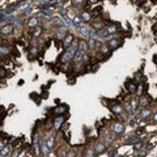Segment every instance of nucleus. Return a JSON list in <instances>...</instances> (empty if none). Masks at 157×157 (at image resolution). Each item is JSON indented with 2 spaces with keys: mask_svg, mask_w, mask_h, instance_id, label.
<instances>
[{
  "mask_svg": "<svg viewBox=\"0 0 157 157\" xmlns=\"http://www.w3.org/2000/svg\"><path fill=\"white\" fill-rule=\"evenodd\" d=\"M92 32H93V28L89 26V25H86V24H84L83 26L80 28V30H78V34H80V37L88 39V38H91Z\"/></svg>",
  "mask_w": 157,
  "mask_h": 157,
  "instance_id": "1",
  "label": "nucleus"
},
{
  "mask_svg": "<svg viewBox=\"0 0 157 157\" xmlns=\"http://www.w3.org/2000/svg\"><path fill=\"white\" fill-rule=\"evenodd\" d=\"M111 132H113L114 135H117V136L122 135V134L124 132V124L120 123V122L113 123V126H111Z\"/></svg>",
  "mask_w": 157,
  "mask_h": 157,
  "instance_id": "2",
  "label": "nucleus"
},
{
  "mask_svg": "<svg viewBox=\"0 0 157 157\" xmlns=\"http://www.w3.org/2000/svg\"><path fill=\"white\" fill-rule=\"evenodd\" d=\"M13 29H15V25L13 24H1V26H0V33H1L3 37H4V35H9L11 33L13 32Z\"/></svg>",
  "mask_w": 157,
  "mask_h": 157,
  "instance_id": "3",
  "label": "nucleus"
},
{
  "mask_svg": "<svg viewBox=\"0 0 157 157\" xmlns=\"http://www.w3.org/2000/svg\"><path fill=\"white\" fill-rule=\"evenodd\" d=\"M151 115H152V110H151V109L147 106V107H143L141 109V111H140V114L137 115V118H139V119H141V120H147Z\"/></svg>",
  "mask_w": 157,
  "mask_h": 157,
  "instance_id": "4",
  "label": "nucleus"
},
{
  "mask_svg": "<svg viewBox=\"0 0 157 157\" xmlns=\"http://www.w3.org/2000/svg\"><path fill=\"white\" fill-rule=\"evenodd\" d=\"M139 105H140V103H139V101H137L136 98H131L130 103H128V106H127L128 111H130V113H132V114H135L137 111V106H139Z\"/></svg>",
  "mask_w": 157,
  "mask_h": 157,
  "instance_id": "5",
  "label": "nucleus"
},
{
  "mask_svg": "<svg viewBox=\"0 0 157 157\" xmlns=\"http://www.w3.org/2000/svg\"><path fill=\"white\" fill-rule=\"evenodd\" d=\"M74 41H75V35L68 33V34H67L66 37H64V39H63V49H68V47L74 43Z\"/></svg>",
  "mask_w": 157,
  "mask_h": 157,
  "instance_id": "6",
  "label": "nucleus"
},
{
  "mask_svg": "<svg viewBox=\"0 0 157 157\" xmlns=\"http://www.w3.org/2000/svg\"><path fill=\"white\" fill-rule=\"evenodd\" d=\"M39 143H41V149H42V155H49L50 152V148L47 145V141H46V137H39Z\"/></svg>",
  "mask_w": 157,
  "mask_h": 157,
  "instance_id": "7",
  "label": "nucleus"
},
{
  "mask_svg": "<svg viewBox=\"0 0 157 157\" xmlns=\"http://www.w3.org/2000/svg\"><path fill=\"white\" fill-rule=\"evenodd\" d=\"M110 109L115 115H123V114H124V109H123V106L119 105V103H114V105H111Z\"/></svg>",
  "mask_w": 157,
  "mask_h": 157,
  "instance_id": "8",
  "label": "nucleus"
},
{
  "mask_svg": "<svg viewBox=\"0 0 157 157\" xmlns=\"http://www.w3.org/2000/svg\"><path fill=\"white\" fill-rule=\"evenodd\" d=\"M68 34V28L67 26H62V28H58L57 30V38L60 39V41H63L64 37Z\"/></svg>",
  "mask_w": 157,
  "mask_h": 157,
  "instance_id": "9",
  "label": "nucleus"
},
{
  "mask_svg": "<svg viewBox=\"0 0 157 157\" xmlns=\"http://www.w3.org/2000/svg\"><path fill=\"white\" fill-rule=\"evenodd\" d=\"M94 149H96L97 155H102V153L106 151V143L105 141H98V143H96V145H94Z\"/></svg>",
  "mask_w": 157,
  "mask_h": 157,
  "instance_id": "10",
  "label": "nucleus"
},
{
  "mask_svg": "<svg viewBox=\"0 0 157 157\" xmlns=\"http://www.w3.org/2000/svg\"><path fill=\"white\" fill-rule=\"evenodd\" d=\"M100 54H102L103 57H109V55H111V50H110V46L106 43L101 45L100 46Z\"/></svg>",
  "mask_w": 157,
  "mask_h": 157,
  "instance_id": "11",
  "label": "nucleus"
},
{
  "mask_svg": "<svg viewBox=\"0 0 157 157\" xmlns=\"http://www.w3.org/2000/svg\"><path fill=\"white\" fill-rule=\"evenodd\" d=\"M64 122H66V118L64 117H57L54 119V128L55 130H60L62 126L64 124Z\"/></svg>",
  "mask_w": 157,
  "mask_h": 157,
  "instance_id": "12",
  "label": "nucleus"
},
{
  "mask_svg": "<svg viewBox=\"0 0 157 157\" xmlns=\"http://www.w3.org/2000/svg\"><path fill=\"white\" fill-rule=\"evenodd\" d=\"M46 141H47V145H49L50 149L54 148V144H55V134H49L46 136Z\"/></svg>",
  "mask_w": 157,
  "mask_h": 157,
  "instance_id": "13",
  "label": "nucleus"
},
{
  "mask_svg": "<svg viewBox=\"0 0 157 157\" xmlns=\"http://www.w3.org/2000/svg\"><path fill=\"white\" fill-rule=\"evenodd\" d=\"M38 20H39L38 16H32V17H29V20H28V26L35 28L38 25Z\"/></svg>",
  "mask_w": 157,
  "mask_h": 157,
  "instance_id": "14",
  "label": "nucleus"
},
{
  "mask_svg": "<svg viewBox=\"0 0 157 157\" xmlns=\"http://www.w3.org/2000/svg\"><path fill=\"white\" fill-rule=\"evenodd\" d=\"M107 42H109V46H110V49H113V50H115V49H118V47L120 46V42L117 39V37L111 38L110 41H107Z\"/></svg>",
  "mask_w": 157,
  "mask_h": 157,
  "instance_id": "15",
  "label": "nucleus"
},
{
  "mask_svg": "<svg viewBox=\"0 0 157 157\" xmlns=\"http://www.w3.org/2000/svg\"><path fill=\"white\" fill-rule=\"evenodd\" d=\"M13 25H15V29H21L22 25H24V18H22V16H17L15 20V22H13Z\"/></svg>",
  "mask_w": 157,
  "mask_h": 157,
  "instance_id": "16",
  "label": "nucleus"
},
{
  "mask_svg": "<svg viewBox=\"0 0 157 157\" xmlns=\"http://www.w3.org/2000/svg\"><path fill=\"white\" fill-rule=\"evenodd\" d=\"M29 7H32V4H30V3H28V1L21 3V4H18V12L22 15V13H24Z\"/></svg>",
  "mask_w": 157,
  "mask_h": 157,
  "instance_id": "17",
  "label": "nucleus"
},
{
  "mask_svg": "<svg viewBox=\"0 0 157 157\" xmlns=\"http://www.w3.org/2000/svg\"><path fill=\"white\" fill-rule=\"evenodd\" d=\"M68 110V106H66V105H62V106H58V107H55V110H54V113L55 114H63V113H66V111Z\"/></svg>",
  "mask_w": 157,
  "mask_h": 157,
  "instance_id": "18",
  "label": "nucleus"
},
{
  "mask_svg": "<svg viewBox=\"0 0 157 157\" xmlns=\"http://www.w3.org/2000/svg\"><path fill=\"white\" fill-rule=\"evenodd\" d=\"M0 51H1V58H4L5 55H8L11 52V46H5V45H1V49H0Z\"/></svg>",
  "mask_w": 157,
  "mask_h": 157,
  "instance_id": "19",
  "label": "nucleus"
},
{
  "mask_svg": "<svg viewBox=\"0 0 157 157\" xmlns=\"http://www.w3.org/2000/svg\"><path fill=\"white\" fill-rule=\"evenodd\" d=\"M97 41L98 39H94V38H88V47H89V50H93V49H96V45H97Z\"/></svg>",
  "mask_w": 157,
  "mask_h": 157,
  "instance_id": "20",
  "label": "nucleus"
},
{
  "mask_svg": "<svg viewBox=\"0 0 157 157\" xmlns=\"http://www.w3.org/2000/svg\"><path fill=\"white\" fill-rule=\"evenodd\" d=\"M33 35H34L35 38H38V37H41V34H42V26H39V25H37L35 28H33Z\"/></svg>",
  "mask_w": 157,
  "mask_h": 157,
  "instance_id": "21",
  "label": "nucleus"
},
{
  "mask_svg": "<svg viewBox=\"0 0 157 157\" xmlns=\"http://www.w3.org/2000/svg\"><path fill=\"white\" fill-rule=\"evenodd\" d=\"M144 144H145V141H143V140H137L136 143H134V149L135 151H139V149H141L143 147H144Z\"/></svg>",
  "mask_w": 157,
  "mask_h": 157,
  "instance_id": "22",
  "label": "nucleus"
},
{
  "mask_svg": "<svg viewBox=\"0 0 157 157\" xmlns=\"http://www.w3.org/2000/svg\"><path fill=\"white\" fill-rule=\"evenodd\" d=\"M80 16H81V18H83L84 22H89L91 21V18H92V16H91V13L89 12H83Z\"/></svg>",
  "mask_w": 157,
  "mask_h": 157,
  "instance_id": "23",
  "label": "nucleus"
},
{
  "mask_svg": "<svg viewBox=\"0 0 157 157\" xmlns=\"http://www.w3.org/2000/svg\"><path fill=\"white\" fill-rule=\"evenodd\" d=\"M137 140H139V136H137V135L130 136L127 140H126V143H124V144H134V143H136Z\"/></svg>",
  "mask_w": 157,
  "mask_h": 157,
  "instance_id": "24",
  "label": "nucleus"
},
{
  "mask_svg": "<svg viewBox=\"0 0 157 157\" xmlns=\"http://www.w3.org/2000/svg\"><path fill=\"white\" fill-rule=\"evenodd\" d=\"M106 29H107V33L109 34H115L118 28L115 26V25H109V26H106Z\"/></svg>",
  "mask_w": 157,
  "mask_h": 157,
  "instance_id": "25",
  "label": "nucleus"
},
{
  "mask_svg": "<svg viewBox=\"0 0 157 157\" xmlns=\"http://www.w3.org/2000/svg\"><path fill=\"white\" fill-rule=\"evenodd\" d=\"M139 103H140V106H141V107H147V106L149 105V100H148L147 97H143L141 100L139 101Z\"/></svg>",
  "mask_w": 157,
  "mask_h": 157,
  "instance_id": "26",
  "label": "nucleus"
},
{
  "mask_svg": "<svg viewBox=\"0 0 157 157\" xmlns=\"http://www.w3.org/2000/svg\"><path fill=\"white\" fill-rule=\"evenodd\" d=\"M32 13H33V5L29 7L24 13H22V17H32Z\"/></svg>",
  "mask_w": 157,
  "mask_h": 157,
  "instance_id": "27",
  "label": "nucleus"
},
{
  "mask_svg": "<svg viewBox=\"0 0 157 157\" xmlns=\"http://www.w3.org/2000/svg\"><path fill=\"white\" fill-rule=\"evenodd\" d=\"M9 151H11V148H9V147H4V148H1V153H0V156H1V157L9 156V155H11Z\"/></svg>",
  "mask_w": 157,
  "mask_h": 157,
  "instance_id": "28",
  "label": "nucleus"
},
{
  "mask_svg": "<svg viewBox=\"0 0 157 157\" xmlns=\"http://www.w3.org/2000/svg\"><path fill=\"white\" fill-rule=\"evenodd\" d=\"M107 155L111 156V157L118 156V148H110V149H109V152H107Z\"/></svg>",
  "mask_w": 157,
  "mask_h": 157,
  "instance_id": "29",
  "label": "nucleus"
},
{
  "mask_svg": "<svg viewBox=\"0 0 157 157\" xmlns=\"http://www.w3.org/2000/svg\"><path fill=\"white\" fill-rule=\"evenodd\" d=\"M128 92H130V93H135L136 92V85L135 84H130V85H128Z\"/></svg>",
  "mask_w": 157,
  "mask_h": 157,
  "instance_id": "30",
  "label": "nucleus"
},
{
  "mask_svg": "<svg viewBox=\"0 0 157 157\" xmlns=\"http://www.w3.org/2000/svg\"><path fill=\"white\" fill-rule=\"evenodd\" d=\"M37 52H38L37 47H35V46H33V47H32V50H30V58H33V57H34V55H37Z\"/></svg>",
  "mask_w": 157,
  "mask_h": 157,
  "instance_id": "31",
  "label": "nucleus"
},
{
  "mask_svg": "<svg viewBox=\"0 0 157 157\" xmlns=\"http://www.w3.org/2000/svg\"><path fill=\"white\" fill-rule=\"evenodd\" d=\"M0 76H1V78H4V76H5V71H4V67H1V68H0Z\"/></svg>",
  "mask_w": 157,
  "mask_h": 157,
  "instance_id": "32",
  "label": "nucleus"
},
{
  "mask_svg": "<svg viewBox=\"0 0 157 157\" xmlns=\"http://www.w3.org/2000/svg\"><path fill=\"white\" fill-rule=\"evenodd\" d=\"M84 3V0H74V4L75 5H77V4H83Z\"/></svg>",
  "mask_w": 157,
  "mask_h": 157,
  "instance_id": "33",
  "label": "nucleus"
}]
</instances>
